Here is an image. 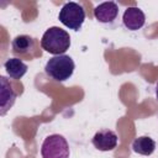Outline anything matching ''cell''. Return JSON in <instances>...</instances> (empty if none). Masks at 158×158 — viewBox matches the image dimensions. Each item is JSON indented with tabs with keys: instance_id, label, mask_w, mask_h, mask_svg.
<instances>
[{
	"instance_id": "8992f818",
	"label": "cell",
	"mask_w": 158,
	"mask_h": 158,
	"mask_svg": "<svg viewBox=\"0 0 158 158\" xmlns=\"http://www.w3.org/2000/svg\"><path fill=\"white\" fill-rule=\"evenodd\" d=\"M91 142H93V146L98 151L107 152V151H114L117 147L118 137L116 132L109 128H101L94 135Z\"/></svg>"
},
{
	"instance_id": "3957f363",
	"label": "cell",
	"mask_w": 158,
	"mask_h": 158,
	"mask_svg": "<svg viewBox=\"0 0 158 158\" xmlns=\"http://www.w3.org/2000/svg\"><path fill=\"white\" fill-rule=\"evenodd\" d=\"M85 10L80 4L69 1L62 6L58 19L65 27L73 31H79L85 21Z\"/></svg>"
},
{
	"instance_id": "ba28073f",
	"label": "cell",
	"mask_w": 158,
	"mask_h": 158,
	"mask_svg": "<svg viewBox=\"0 0 158 158\" xmlns=\"http://www.w3.org/2000/svg\"><path fill=\"white\" fill-rule=\"evenodd\" d=\"M122 22L127 30L137 31L143 27V25L146 22V15L139 7L131 6L125 10L123 16H122Z\"/></svg>"
},
{
	"instance_id": "5b68a950",
	"label": "cell",
	"mask_w": 158,
	"mask_h": 158,
	"mask_svg": "<svg viewBox=\"0 0 158 158\" xmlns=\"http://www.w3.org/2000/svg\"><path fill=\"white\" fill-rule=\"evenodd\" d=\"M36 46L37 41L28 35H19L11 42L12 53L19 56L20 58H27L28 60L37 56H41V53L36 52Z\"/></svg>"
},
{
	"instance_id": "52a82bcc",
	"label": "cell",
	"mask_w": 158,
	"mask_h": 158,
	"mask_svg": "<svg viewBox=\"0 0 158 158\" xmlns=\"http://www.w3.org/2000/svg\"><path fill=\"white\" fill-rule=\"evenodd\" d=\"M17 98L16 91L14 90L11 83L5 78L0 77V115L5 116V114L14 106L15 100Z\"/></svg>"
},
{
	"instance_id": "6da1fadb",
	"label": "cell",
	"mask_w": 158,
	"mask_h": 158,
	"mask_svg": "<svg viewBox=\"0 0 158 158\" xmlns=\"http://www.w3.org/2000/svg\"><path fill=\"white\" fill-rule=\"evenodd\" d=\"M41 47L54 56L64 54L70 47V36L65 30L52 26L43 33L41 38Z\"/></svg>"
},
{
	"instance_id": "7a4b0ae2",
	"label": "cell",
	"mask_w": 158,
	"mask_h": 158,
	"mask_svg": "<svg viewBox=\"0 0 158 158\" xmlns=\"http://www.w3.org/2000/svg\"><path fill=\"white\" fill-rule=\"evenodd\" d=\"M74 69H75V63L73 58L68 54L53 56L47 60L44 65L46 74L56 81L68 80L73 75Z\"/></svg>"
},
{
	"instance_id": "8fae6325",
	"label": "cell",
	"mask_w": 158,
	"mask_h": 158,
	"mask_svg": "<svg viewBox=\"0 0 158 158\" xmlns=\"http://www.w3.org/2000/svg\"><path fill=\"white\" fill-rule=\"evenodd\" d=\"M133 152L142 156H151L156 151V142L148 136H141L133 139L132 142Z\"/></svg>"
},
{
	"instance_id": "277c9868",
	"label": "cell",
	"mask_w": 158,
	"mask_h": 158,
	"mask_svg": "<svg viewBox=\"0 0 158 158\" xmlns=\"http://www.w3.org/2000/svg\"><path fill=\"white\" fill-rule=\"evenodd\" d=\"M70 149L67 139L58 133L47 136L41 146L42 158H69Z\"/></svg>"
},
{
	"instance_id": "7c38bea8",
	"label": "cell",
	"mask_w": 158,
	"mask_h": 158,
	"mask_svg": "<svg viewBox=\"0 0 158 158\" xmlns=\"http://www.w3.org/2000/svg\"><path fill=\"white\" fill-rule=\"evenodd\" d=\"M156 98L158 100V81H157V85H156Z\"/></svg>"
},
{
	"instance_id": "9c48e42d",
	"label": "cell",
	"mask_w": 158,
	"mask_h": 158,
	"mask_svg": "<svg viewBox=\"0 0 158 158\" xmlns=\"http://www.w3.org/2000/svg\"><path fill=\"white\" fill-rule=\"evenodd\" d=\"M118 15V5L115 1L101 2L94 9L95 19L101 23H111Z\"/></svg>"
},
{
	"instance_id": "30bf717a",
	"label": "cell",
	"mask_w": 158,
	"mask_h": 158,
	"mask_svg": "<svg viewBox=\"0 0 158 158\" xmlns=\"http://www.w3.org/2000/svg\"><path fill=\"white\" fill-rule=\"evenodd\" d=\"M4 68L10 77V79L20 80L26 73H27V64H25L20 58H9L4 63Z\"/></svg>"
}]
</instances>
